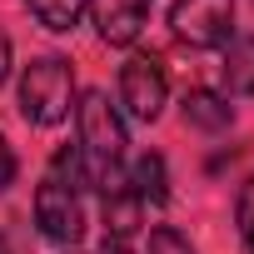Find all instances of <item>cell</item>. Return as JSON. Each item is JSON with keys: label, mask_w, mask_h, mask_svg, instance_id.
Instances as JSON below:
<instances>
[{"label": "cell", "mask_w": 254, "mask_h": 254, "mask_svg": "<svg viewBox=\"0 0 254 254\" xmlns=\"http://www.w3.org/2000/svg\"><path fill=\"white\" fill-rule=\"evenodd\" d=\"M80 180H85V155L80 150H60L35 190V224L50 244H75L85 234V199H80Z\"/></svg>", "instance_id": "obj_1"}, {"label": "cell", "mask_w": 254, "mask_h": 254, "mask_svg": "<svg viewBox=\"0 0 254 254\" xmlns=\"http://www.w3.org/2000/svg\"><path fill=\"white\" fill-rule=\"evenodd\" d=\"M75 105V70L60 55H40L20 75V115L30 125H60Z\"/></svg>", "instance_id": "obj_2"}, {"label": "cell", "mask_w": 254, "mask_h": 254, "mask_svg": "<svg viewBox=\"0 0 254 254\" xmlns=\"http://www.w3.org/2000/svg\"><path fill=\"white\" fill-rule=\"evenodd\" d=\"M75 120H80V155L90 160V170L120 165V155H125V120L110 105V95L105 90H85L75 100Z\"/></svg>", "instance_id": "obj_3"}, {"label": "cell", "mask_w": 254, "mask_h": 254, "mask_svg": "<svg viewBox=\"0 0 254 254\" xmlns=\"http://www.w3.org/2000/svg\"><path fill=\"white\" fill-rule=\"evenodd\" d=\"M170 30H175V40H185L194 50L224 45L234 35V0H175Z\"/></svg>", "instance_id": "obj_4"}, {"label": "cell", "mask_w": 254, "mask_h": 254, "mask_svg": "<svg viewBox=\"0 0 254 254\" xmlns=\"http://www.w3.org/2000/svg\"><path fill=\"white\" fill-rule=\"evenodd\" d=\"M165 100H170V80H165L160 60L155 55H130L125 70H120V105L130 110L135 120L150 125V120L165 115Z\"/></svg>", "instance_id": "obj_5"}, {"label": "cell", "mask_w": 254, "mask_h": 254, "mask_svg": "<svg viewBox=\"0 0 254 254\" xmlns=\"http://www.w3.org/2000/svg\"><path fill=\"white\" fill-rule=\"evenodd\" d=\"M85 15L105 45H135L150 20V0H85Z\"/></svg>", "instance_id": "obj_6"}, {"label": "cell", "mask_w": 254, "mask_h": 254, "mask_svg": "<svg viewBox=\"0 0 254 254\" xmlns=\"http://www.w3.org/2000/svg\"><path fill=\"white\" fill-rule=\"evenodd\" d=\"M224 90L229 95H254V35H229L224 40Z\"/></svg>", "instance_id": "obj_7"}, {"label": "cell", "mask_w": 254, "mask_h": 254, "mask_svg": "<svg viewBox=\"0 0 254 254\" xmlns=\"http://www.w3.org/2000/svg\"><path fill=\"white\" fill-rule=\"evenodd\" d=\"M185 120L199 125V130H209V135H219V130L234 125V105L224 95H214V90H190L185 95Z\"/></svg>", "instance_id": "obj_8"}, {"label": "cell", "mask_w": 254, "mask_h": 254, "mask_svg": "<svg viewBox=\"0 0 254 254\" xmlns=\"http://www.w3.org/2000/svg\"><path fill=\"white\" fill-rule=\"evenodd\" d=\"M130 190L150 204H165L170 199V175H165V160L160 155H140L135 170H130Z\"/></svg>", "instance_id": "obj_9"}, {"label": "cell", "mask_w": 254, "mask_h": 254, "mask_svg": "<svg viewBox=\"0 0 254 254\" xmlns=\"http://www.w3.org/2000/svg\"><path fill=\"white\" fill-rule=\"evenodd\" d=\"M25 5H30V15H35L45 30H55V35L75 30L80 15H85V0H25Z\"/></svg>", "instance_id": "obj_10"}, {"label": "cell", "mask_w": 254, "mask_h": 254, "mask_svg": "<svg viewBox=\"0 0 254 254\" xmlns=\"http://www.w3.org/2000/svg\"><path fill=\"white\" fill-rule=\"evenodd\" d=\"M234 224H239V239H244V249L254 254V175L239 185V194H234Z\"/></svg>", "instance_id": "obj_11"}, {"label": "cell", "mask_w": 254, "mask_h": 254, "mask_svg": "<svg viewBox=\"0 0 254 254\" xmlns=\"http://www.w3.org/2000/svg\"><path fill=\"white\" fill-rule=\"evenodd\" d=\"M150 254H194V249H190V239L180 229L160 224V229H150Z\"/></svg>", "instance_id": "obj_12"}, {"label": "cell", "mask_w": 254, "mask_h": 254, "mask_svg": "<svg viewBox=\"0 0 254 254\" xmlns=\"http://www.w3.org/2000/svg\"><path fill=\"white\" fill-rule=\"evenodd\" d=\"M15 185V155H10V145H5V135H0V194H5Z\"/></svg>", "instance_id": "obj_13"}, {"label": "cell", "mask_w": 254, "mask_h": 254, "mask_svg": "<svg viewBox=\"0 0 254 254\" xmlns=\"http://www.w3.org/2000/svg\"><path fill=\"white\" fill-rule=\"evenodd\" d=\"M10 70H15V50H10V35L0 30V85L10 80Z\"/></svg>", "instance_id": "obj_14"}, {"label": "cell", "mask_w": 254, "mask_h": 254, "mask_svg": "<svg viewBox=\"0 0 254 254\" xmlns=\"http://www.w3.org/2000/svg\"><path fill=\"white\" fill-rule=\"evenodd\" d=\"M0 254H10V239H5V234H0Z\"/></svg>", "instance_id": "obj_15"}, {"label": "cell", "mask_w": 254, "mask_h": 254, "mask_svg": "<svg viewBox=\"0 0 254 254\" xmlns=\"http://www.w3.org/2000/svg\"><path fill=\"white\" fill-rule=\"evenodd\" d=\"M70 254H75V249H70Z\"/></svg>", "instance_id": "obj_16"}]
</instances>
